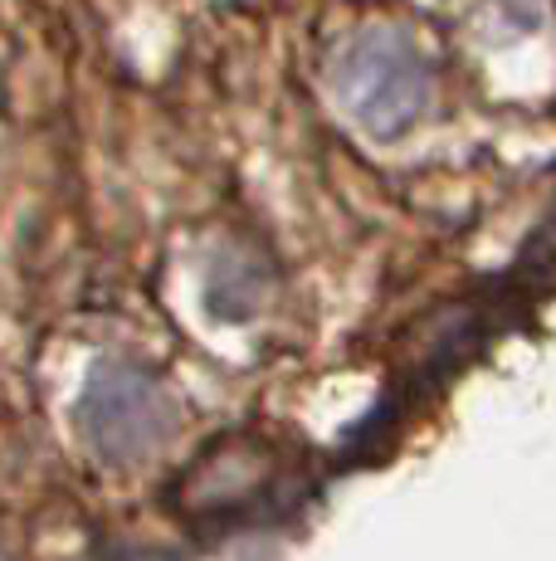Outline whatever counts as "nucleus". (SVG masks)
Listing matches in <instances>:
<instances>
[{
    "instance_id": "f03ea898",
    "label": "nucleus",
    "mask_w": 556,
    "mask_h": 561,
    "mask_svg": "<svg viewBox=\"0 0 556 561\" xmlns=\"http://www.w3.org/2000/svg\"><path fill=\"white\" fill-rule=\"evenodd\" d=\"M79 430L83 445L103 463H137L171 439L176 405L166 386L132 362H103L83 381L79 396Z\"/></svg>"
},
{
    "instance_id": "f257e3e1",
    "label": "nucleus",
    "mask_w": 556,
    "mask_h": 561,
    "mask_svg": "<svg viewBox=\"0 0 556 561\" xmlns=\"http://www.w3.org/2000/svg\"><path fill=\"white\" fill-rule=\"evenodd\" d=\"M333 89L371 137H401L430 103V64L401 30H367L337 54Z\"/></svg>"
}]
</instances>
